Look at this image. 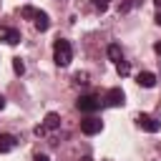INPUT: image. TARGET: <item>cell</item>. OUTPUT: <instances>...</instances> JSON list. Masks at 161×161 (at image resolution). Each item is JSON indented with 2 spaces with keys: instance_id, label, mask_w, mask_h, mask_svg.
Here are the masks:
<instances>
[{
  "instance_id": "obj_6",
  "label": "cell",
  "mask_w": 161,
  "mask_h": 161,
  "mask_svg": "<svg viewBox=\"0 0 161 161\" xmlns=\"http://www.w3.org/2000/svg\"><path fill=\"white\" fill-rule=\"evenodd\" d=\"M0 40L8 43V45H18L20 43V30H15V28H0Z\"/></svg>"
},
{
  "instance_id": "obj_21",
  "label": "cell",
  "mask_w": 161,
  "mask_h": 161,
  "mask_svg": "<svg viewBox=\"0 0 161 161\" xmlns=\"http://www.w3.org/2000/svg\"><path fill=\"white\" fill-rule=\"evenodd\" d=\"M153 50H156V53L161 55V43H156V45H153ZM158 63H161V60H158Z\"/></svg>"
},
{
  "instance_id": "obj_20",
  "label": "cell",
  "mask_w": 161,
  "mask_h": 161,
  "mask_svg": "<svg viewBox=\"0 0 161 161\" xmlns=\"http://www.w3.org/2000/svg\"><path fill=\"white\" fill-rule=\"evenodd\" d=\"M35 161H50V158H48L45 153H40V156H35Z\"/></svg>"
},
{
  "instance_id": "obj_24",
  "label": "cell",
  "mask_w": 161,
  "mask_h": 161,
  "mask_svg": "<svg viewBox=\"0 0 161 161\" xmlns=\"http://www.w3.org/2000/svg\"><path fill=\"white\" fill-rule=\"evenodd\" d=\"M153 3H156V8H161V0H153Z\"/></svg>"
},
{
  "instance_id": "obj_8",
  "label": "cell",
  "mask_w": 161,
  "mask_h": 161,
  "mask_svg": "<svg viewBox=\"0 0 161 161\" xmlns=\"http://www.w3.org/2000/svg\"><path fill=\"white\" fill-rule=\"evenodd\" d=\"M18 146V138L13 133H0V153H8Z\"/></svg>"
},
{
  "instance_id": "obj_13",
  "label": "cell",
  "mask_w": 161,
  "mask_h": 161,
  "mask_svg": "<svg viewBox=\"0 0 161 161\" xmlns=\"http://www.w3.org/2000/svg\"><path fill=\"white\" fill-rule=\"evenodd\" d=\"M116 70H118V75H128V73H131V65H128V63L121 58V60L116 63Z\"/></svg>"
},
{
  "instance_id": "obj_9",
  "label": "cell",
  "mask_w": 161,
  "mask_h": 161,
  "mask_svg": "<svg viewBox=\"0 0 161 161\" xmlns=\"http://www.w3.org/2000/svg\"><path fill=\"white\" fill-rule=\"evenodd\" d=\"M58 126H60V116L50 111V113L45 116V121H43V128H45V131H55Z\"/></svg>"
},
{
  "instance_id": "obj_23",
  "label": "cell",
  "mask_w": 161,
  "mask_h": 161,
  "mask_svg": "<svg viewBox=\"0 0 161 161\" xmlns=\"http://www.w3.org/2000/svg\"><path fill=\"white\" fill-rule=\"evenodd\" d=\"M80 161H93V158H91V156H83V158H80Z\"/></svg>"
},
{
  "instance_id": "obj_18",
  "label": "cell",
  "mask_w": 161,
  "mask_h": 161,
  "mask_svg": "<svg viewBox=\"0 0 161 161\" xmlns=\"http://www.w3.org/2000/svg\"><path fill=\"white\" fill-rule=\"evenodd\" d=\"M35 136H45V128H43V123H40V126H35Z\"/></svg>"
},
{
  "instance_id": "obj_2",
  "label": "cell",
  "mask_w": 161,
  "mask_h": 161,
  "mask_svg": "<svg viewBox=\"0 0 161 161\" xmlns=\"http://www.w3.org/2000/svg\"><path fill=\"white\" fill-rule=\"evenodd\" d=\"M75 108L80 111V113H96L98 108H101V98L98 96H80L78 101H75Z\"/></svg>"
},
{
  "instance_id": "obj_22",
  "label": "cell",
  "mask_w": 161,
  "mask_h": 161,
  "mask_svg": "<svg viewBox=\"0 0 161 161\" xmlns=\"http://www.w3.org/2000/svg\"><path fill=\"white\" fill-rule=\"evenodd\" d=\"M3 108H5V98L0 96V111H3Z\"/></svg>"
},
{
  "instance_id": "obj_5",
  "label": "cell",
  "mask_w": 161,
  "mask_h": 161,
  "mask_svg": "<svg viewBox=\"0 0 161 161\" xmlns=\"http://www.w3.org/2000/svg\"><path fill=\"white\" fill-rule=\"evenodd\" d=\"M123 101H126V96H123V91H121V88H108V91H106V96H103V103H106V106H111V108L123 106Z\"/></svg>"
},
{
  "instance_id": "obj_10",
  "label": "cell",
  "mask_w": 161,
  "mask_h": 161,
  "mask_svg": "<svg viewBox=\"0 0 161 161\" xmlns=\"http://www.w3.org/2000/svg\"><path fill=\"white\" fill-rule=\"evenodd\" d=\"M50 28V18H48V13H38V18H35V30H40V33H45Z\"/></svg>"
},
{
  "instance_id": "obj_19",
  "label": "cell",
  "mask_w": 161,
  "mask_h": 161,
  "mask_svg": "<svg viewBox=\"0 0 161 161\" xmlns=\"http://www.w3.org/2000/svg\"><path fill=\"white\" fill-rule=\"evenodd\" d=\"M153 23H156V25H161V8H158V13L153 15Z\"/></svg>"
},
{
  "instance_id": "obj_16",
  "label": "cell",
  "mask_w": 161,
  "mask_h": 161,
  "mask_svg": "<svg viewBox=\"0 0 161 161\" xmlns=\"http://www.w3.org/2000/svg\"><path fill=\"white\" fill-rule=\"evenodd\" d=\"M91 5H93L96 10H101V13H103V10H108V5H111V0H91Z\"/></svg>"
},
{
  "instance_id": "obj_3",
  "label": "cell",
  "mask_w": 161,
  "mask_h": 161,
  "mask_svg": "<svg viewBox=\"0 0 161 161\" xmlns=\"http://www.w3.org/2000/svg\"><path fill=\"white\" fill-rule=\"evenodd\" d=\"M136 123H138L146 133H158V131H161V121L153 118V116H148V113H138V116H136Z\"/></svg>"
},
{
  "instance_id": "obj_14",
  "label": "cell",
  "mask_w": 161,
  "mask_h": 161,
  "mask_svg": "<svg viewBox=\"0 0 161 161\" xmlns=\"http://www.w3.org/2000/svg\"><path fill=\"white\" fill-rule=\"evenodd\" d=\"M143 0H126V3H121V8H118V13H128L131 8H136V5H141Z\"/></svg>"
},
{
  "instance_id": "obj_11",
  "label": "cell",
  "mask_w": 161,
  "mask_h": 161,
  "mask_svg": "<svg viewBox=\"0 0 161 161\" xmlns=\"http://www.w3.org/2000/svg\"><path fill=\"white\" fill-rule=\"evenodd\" d=\"M106 53H108V58H111V60H116V63L123 58V50H121V45H118V43H111V45L106 48Z\"/></svg>"
},
{
  "instance_id": "obj_7",
  "label": "cell",
  "mask_w": 161,
  "mask_h": 161,
  "mask_svg": "<svg viewBox=\"0 0 161 161\" xmlns=\"http://www.w3.org/2000/svg\"><path fill=\"white\" fill-rule=\"evenodd\" d=\"M136 83H138L141 88H153V86H156V75H153L151 70H141V73L136 75Z\"/></svg>"
},
{
  "instance_id": "obj_17",
  "label": "cell",
  "mask_w": 161,
  "mask_h": 161,
  "mask_svg": "<svg viewBox=\"0 0 161 161\" xmlns=\"http://www.w3.org/2000/svg\"><path fill=\"white\" fill-rule=\"evenodd\" d=\"M73 83H75V86H86V83H88V73H75V75H73Z\"/></svg>"
},
{
  "instance_id": "obj_15",
  "label": "cell",
  "mask_w": 161,
  "mask_h": 161,
  "mask_svg": "<svg viewBox=\"0 0 161 161\" xmlns=\"http://www.w3.org/2000/svg\"><path fill=\"white\" fill-rule=\"evenodd\" d=\"M13 70H15L18 75H23V73H25V63H23L20 58H13Z\"/></svg>"
},
{
  "instance_id": "obj_4",
  "label": "cell",
  "mask_w": 161,
  "mask_h": 161,
  "mask_svg": "<svg viewBox=\"0 0 161 161\" xmlns=\"http://www.w3.org/2000/svg\"><path fill=\"white\" fill-rule=\"evenodd\" d=\"M101 128H103V121H101V118H96L93 113H91V116H86V118L80 121V131H83L86 136H96V133H101Z\"/></svg>"
},
{
  "instance_id": "obj_1",
  "label": "cell",
  "mask_w": 161,
  "mask_h": 161,
  "mask_svg": "<svg viewBox=\"0 0 161 161\" xmlns=\"http://www.w3.org/2000/svg\"><path fill=\"white\" fill-rule=\"evenodd\" d=\"M53 60L60 68L70 65V60H73V45H70V40H63V38L55 40V45H53Z\"/></svg>"
},
{
  "instance_id": "obj_12",
  "label": "cell",
  "mask_w": 161,
  "mask_h": 161,
  "mask_svg": "<svg viewBox=\"0 0 161 161\" xmlns=\"http://www.w3.org/2000/svg\"><path fill=\"white\" fill-rule=\"evenodd\" d=\"M38 13H40V10L33 8V5H23V8H20V18H33V20H35Z\"/></svg>"
}]
</instances>
